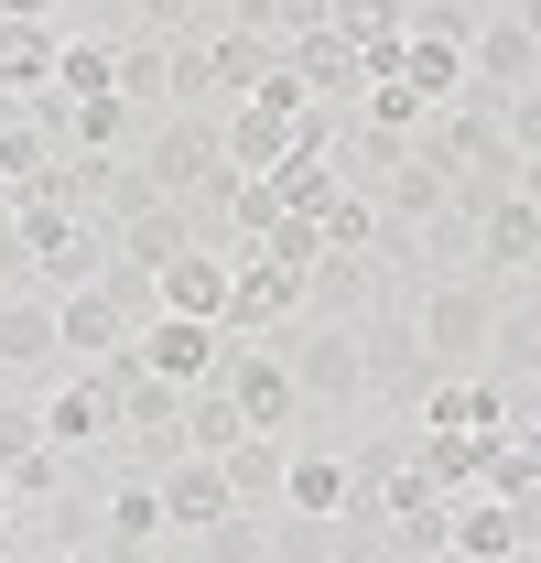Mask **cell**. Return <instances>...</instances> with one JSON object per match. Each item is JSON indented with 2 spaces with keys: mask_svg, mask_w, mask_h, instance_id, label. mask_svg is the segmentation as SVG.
<instances>
[{
  "mask_svg": "<svg viewBox=\"0 0 541 563\" xmlns=\"http://www.w3.org/2000/svg\"><path fill=\"white\" fill-rule=\"evenodd\" d=\"M55 87H66V98H120V87H109V44H76V33H66V55H55Z\"/></svg>",
  "mask_w": 541,
  "mask_h": 563,
  "instance_id": "29",
  "label": "cell"
},
{
  "mask_svg": "<svg viewBox=\"0 0 541 563\" xmlns=\"http://www.w3.org/2000/svg\"><path fill=\"white\" fill-rule=\"evenodd\" d=\"M0 531H11V488H0Z\"/></svg>",
  "mask_w": 541,
  "mask_h": 563,
  "instance_id": "37",
  "label": "cell"
},
{
  "mask_svg": "<svg viewBox=\"0 0 541 563\" xmlns=\"http://www.w3.org/2000/svg\"><path fill=\"white\" fill-rule=\"evenodd\" d=\"M314 141H336V120H325L292 76H261L250 98L217 109V152H228V174H281V163L314 152Z\"/></svg>",
  "mask_w": 541,
  "mask_h": 563,
  "instance_id": "1",
  "label": "cell"
},
{
  "mask_svg": "<svg viewBox=\"0 0 541 563\" xmlns=\"http://www.w3.org/2000/svg\"><path fill=\"white\" fill-rule=\"evenodd\" d=\"M520 22H531V44H541V0H520Z\"/></svg>",
  "mask_w": 541,
  "mask_h": 563,
  "instance_id": "35",
  "label": "cell"
},
{
  "mask_svg": "<svg viewBox=\"0 0 541 563\" xmlns=\"http://www.w3.org/2000/svg\"><path fill=\"white\" fill-rule=\"evenodd\" d=\"M55 563H131V553H120V542H98V531H87V542H66V553H55Z\"/></svg>",
  "mask_w": 541,
  "mask_h": 563,
  "instance_id": "33",
  "label": "cell"
},
{
  "mask_svg": "<svg viewBox=\"0 0 541 563\" xmlns=\"http://www.w3.org/2000/svg\"><path fill=\"white\" fill-rule=\"evenodd\" d=\"M411 336L433 368H487V336H498V292L487 282H433L411 303Z\"/></svg>",
  "mask_w": 541,
  "mask_h": 563,
  "instance_id": "2",
  "label": "cell"
},
{
  "mask_svg": "<svg viewBox=\"0 0 541 563\" xmlns=\"http://www.w3.org/2000/svg\"><path fill=\"white\" fill-rule=\"evenodd\" d=\"M281 509H303V520H357V466L325 455V444H292V466H281Z\"/></svg>",
  "mask_w": 541,
  "mask_h": 563,
  "instance_id": "13",
  "label": "cell"
},
{
  "mask_svg": "<svg viewBox=\"0 0 541 563\" xmlns=\"http://www.w3.org/2000/svg\"><path fill=\"white\" fill-rule=\"evenodd\" d=\"M22 455H44V401L11 379V390H0V488H11V466H22Z\"/></svg>",
  "mask_w": 541,
  "mask_h": 563,
  "instance_id": "27",
  "label": "cell"
},
{
  "mask_svg": "<svg viewBox=\"0 0 541 563\" xmlns=\"http://www.w3.org/2000/svg\"><path fill=\"white\" fill-rule=\"evenodd\" d=\"M206 66H217V98H250L261 76H281V44L261 22H206Z\"/></svg>",
  "mask_w": 541,
  "mask_h": 563,
  "instance_id": "17",
  "label": "cell"
},
{
  "mask_svg": "<svg viewBox=\"0 0 541 563\" xmlns=\"http://www.w3.org/2000/svg\"><path fill=\"white\" fill-rule=\"evenodd\" d=\"M281 357H292L303 412H314V401H325V412H336V401H368V325H325V314H314Z\"/></svg>",
  "mask_w": 541,
  "mask_h": 563,
  "instance_id": "4",
  "label": "cell"
},
{
  "mask_svg": "<svg viewBox=\"0 0 541 563\" xmlns=\"http://www.w3.org/2000/svg\"><path fill=\"white\" fill-rule=\"evenodd\" d=\"M109 250H120V272H163V261H185V250H196V207H185V196H152V207H131L120 217V228H109Z\"/></svg>",
  "mask_w": 541,
  "mask_h": 563,
  "instance_id": "11",
  "label": "cell"
},
{
  "mask_svg": "<svg viewBox=\"0 0 541 563\" xmlns=\"http://www.w3.org/2000/svg\"><path fill=\"white\" fill-rule=\"evenodd\" d=\"M390 76H401L422 109H455V98H466V44H444V33H422V22H411L401 55H390Z\"/></svg>",
  "mask_w": 541,
  "mask_h": 563,
  "instance_id": "16",
  "label": "cell"
},
{
  "mask_svg": "<svg viewBox=\"0 0 541 563\" xmlns=\"http://www.w3.org/2000/svg\"><path fill=\"white\" fill-rule=\"evenodd\" d=\"M109 87H120L131 109H152V120H163V98H174V44H152V33L109 44Z\"/></svg>",
  "mask_w": 541,
  "mask_h": 563,
  "instance_id": "24",
  "label": "cell"
},
{
  "mask_svg": "<svg viewBox=\"0 0 541 563\" xmlns=\"http://www.w3.org/2000/svg\"><path fill=\"white\" fill-rule=\"evenodd\" d=\"M55 336H66L76 368H98V357H120V347L141 336V314L109 292V282H87V292H55Z\"/></svg>",
  "mask_w": 541,
  "mask_h": 563,
  "instance_id": "9",
  "label": "cell"
},
{
  "mask_svg": "<svg viewBox=\"0 0 541 563\" xmlns=\"http://www.w3.org/2000/svg\"><path fill=\"white\" fill-rule=\"evenodd\" d=\"M55 55H66L55 22H0V98H44L55 87Z\"/></svg>",
  "mask_w": 541,
  "mask_h": 563,
  "instance_id": "22",
  "label": "cell"
},
{
  "mask_svg": "<svg viewBox=\"0 0 541 563\" xmlns=\"http://www.w3.org/2000/svg\"><path fill=\"white\" fill-rule=\"evenodd\" d=\"M131 163H141L152 196H196L228 152H217V120H206V109H163L152 131H131Z\"/></svg>",
  "mask_w": 541,
  "mask_h": 563,
  "instance_id": "3",
  "label": "cell"
},
{
  "mask_svg": "<svg viewBox=\"0 0 541 563\" xmlns=\"http://www.w3.org/2000/svg\"><path fill=\"white\" fill-rule=\"evenodd\" d=\"M98 542H120V553H152V542H174L163 531V488L152 477H109V498H98Z\"/></svg>",
  "mask_w": 541,
  "mask_h": 563,
  "instance_id": "18",
  "label": "cell"
},
{
  "mask_svg": "<svg viewBox=\"0 0 541 563\" xmlns=\"http://www.w3.org/2000/svg\"><path fill=\"white\" fill-rule=\"evenodd\" d=\"M0 563H55V553H11V542H0Z\"/></svg>",
  "mask_w": 541,
  "mask_h": 563,
  "instance_id": "36",
  "label": "cell"
},
{
  "mask_svg": "<svg viewBox=\"0 0 541 563\" xmlns=\"http://www.w3.org/2000/svg\"><path fill=\"white\" fill-rule=\"evenodd\" d=\"M281 76H292L325 120L368 98V66H357V44H346V33H303V44H281Z\"/></svg>",
  "mask_w": 541,
  "mask_h": 563,
  "instance_id": "10",
  "label": "cell"
},
{
  "mask_svg": "<svg viewBox=\"0 0 541 563\" xmlns=\"http://www.w3.org/2000/svg\"><path fill=\"white\" fill-rule=\"evenodd\" d=\"M476 261H487V282H541V207L531 196H487L476 207Z\"/></svg>",
  "mask_w": 541,
  "mask_h": 563,
  "instance_id": "12",
  "label": "cell"
},
{
  "mask_svg": "<svg viewBox=\"0 0 541 563\" xmlns=\"http://www.w3.org/2000/svg\"><path fill=\"white\" fill-rule=\"evenodd\" d=\"M141 33H152V44H196V33H206V0H141Z\"/></svg>",
  "mask_w": 541,
  "mask_h": 563,
  "instance_id": "30",
  "label": "cell"
},
{
  "mask_svg": "<svg viewBox=\"0 0 541 563\" xmlns=\"http://www.w3.org/2000/svg\"><path fill=\"white\" fill-rule=\"evenodd\" d=\"M368 250H325L314 272H303V314H325V325H368Z\"/></svg>",
  "mask_w": 541,
  "mask_h": 563,
  "instance_id": "19",
  "label": "cell"
},
{
  "mask_svg": "<svg viewBox=\"0 0 541 563\" xmlns=\"http://www.w3.org/2000/svg\"><path fill=\"white\" fill-rule=\"evenodd\" d=\"M152 314H196V325H217L228 314V250H185V261H163L152 272Z\"/></svg>",
  "mask_w": 541,
  "mask_h": 563,
  "instance_id": "15",
  "label": "cell"
},
{
  "mask_svg": "<svg viewBox=\"0 0 541 563\" xmlns=\"http://www.w3.org/2000/svg\"><path fill=\"white\" fill-rule=\"evenodd\" d=\"M422 563H466V553H422Z\"/></svg>",
  "mask_w": 541,
  "mask_h": 563,
  "instance_id": "38",
  "label": "cell"
},
{
  "mask_svg": "<svg viewBox=\"0 0 541 563\" xmlns=\"http://www.w3.org/2000/svg\"><path fill=\"white\" fill-rule=\"evenodd\" d=\"M509 196H531V207H541V163H520V185H509Z\"/></svg>",
  "mask_w": 541,
  "mask_h": 563,
  "instance_id": "34",
  "label": "cell"
},
{
  "mask_svg": "<svg viewBox=\"0 0 541 563\" xmlns=\"http://www.w3.org/2000/svg\"><path fill=\"white\" fill-rule=\"evenodd\" d=\"M379 174H390V185H379V228H390V217H401V228H433V217L455 207V185H444V174H433L422 152H401V163H379Z\"/></svg>",
  "mask_w": 541,
  "mask_h": 563,
  "instance_id": "23",
  "label": "cell"
},
{
  "mask_svg": "<svg viewBox=\"0 0 541 563\" xmlns=\"http://www.w3.org/2000/svg\"><path fill=\"white\" fill-rule=\"evenodd\" d=\"M261 553H270V520H261V509H228V520L206 531V563H261Z\"/></svg>",
  "mask_w": 541,
  "mask_h": 563,
  "instance_id": "28",
  "label": "cell"
},
{
  "mask_svg": "<svg viewBox=\"0 0 541 563\" xmlns=\"http://www.w3.org/2000/svg\"><path fill=\"white\" fill-rule=\"evenodd\" d=\"M466 76L487 87V98H520V87H541V44H531V22H520V11H509V22H476Z\"/></svg>",
  "mask_w": 541,
  "mask_h": 563,
  "instance_id": "14",
  "label": "cell"
},
{
  "mask_svg": "<svg viewBox=\"0 0 541 563\" xmlns=\"http://www.w3.org/2000/svg\"><path fill=\"white\" fill-rule=\"evenodd\" d=\"M325 11H336V0H270V44H303V33H325Z\"/></svg>",
  "mask_w": 541,
  "mask_h": 563,
  "instance_id": "32",
  "label": "cell"
},
{
  "mask_svg": "<svg viewBox=\"0 0 541 563\" xmlns=\"http://www.w3.org/2000/svg\"><path fill=\"white\" fill-rule=\"evenodd\" d=\"M152 488H163V531H174V542H206V531L239 509L217 455H163V466H152Z\"/></svg>",
  "mask_w": 541,
  "mask_h": 563,
  "instance_id": "7",
  "label": "cell"
},
{
  "mask_svg": "<svg viewBox=\"0 0 541 563\" xmlns=\"http://www.w3.org/2000/svg\"><path fill=\"white\" fill-rule=\"evenodd\" d=\"M217 11H228V0H206V22H217Z\"/></svg>",
  "mask_w": 541,
  "mask_h": 563,
  "instance_id": "40",
  "label": "cell"
},
{
  "mask_svg": "<svg viewBox=\"0 0 541 563\" xmlns=\"http://www.w3.org/2000/svg\"><path fill=\"white\" fill-rule=\"evenodd\" d=\"M217 466H228V498H239V509H281V466H292V444H281V433H250V444H239V455H217Z\"/></svg>",
  "mask_w": 541,
  "mask_h": 563,
  "instance_id": "25",
  "label": "cell"
},
{
  "mask_svg": "<svg viewBox=\"0 0 541 563\" xmlns=\"http://www.w3.org/2000/svg\"><path fill=\"white\" fill-rule=\"evenodd\" d=\"M44 357H66V336H55V292H0V368L22 379V368H44Z\"/></svg>",
  "mask_w": 541,
  "mask_h": 563,
  "instance_id": "20",
  "label": "cell"
},
{
  "mask_svg": "<svg viewBox=\"0 0 541 563\" xmlns=\"http://www.w3.org/2000/svg\"><path fill=\"white\" fill-rule=\"evenodd\" d=\"M239 444H250L239 401H228L217 379H196V390H185V455H239Z\"/></svg>",
  "mask_w": 541,
  "mask_h": 563,
  "instance_id": "26",
  "label": "cell"
},
{
  "mask_svg": "<svg viewBox=\"0 0 541 563\" xmlns=\"http://www.w3.org/2000/svg\"><path fill=\"white\" fill-rule=\"evenodd\" d=\"M217 390L239 401V422H250V433H292V422H303V390H292V357H281V347H239V336H228Z\"/></svg>",
  "mask_w": 541,
  "mask_h": 563,
  "instance_id": "5",
  "label": "cell"
},
{
  "mask_svg": "<svg viewBox=\"0 0 541 563\" xmlns=\"http://www.w3.org/2000/svg\"><path fill=\"white\" fill-rule=\"evenodd\" d=\"M0 207H11V174H0Z\"/></svg>",
  "mask_w": 541,
  "mask_h": 563,
  "instance_id": "39",
  "label": "cell"
},
{
  "mask_svg": "<svg viewBox=\"0 0 541 563\" xmlns=\"http://www.w3.org/2000/svg\"><path fill=\"white\" fill-rule=\"evenodd\" d=\"M131 357L152 368V379L196 390V379H217V357H228V325H196V314H152V325L131 336Z\"/></svg>",
  "mask_w": 541,
  "mask_h": 563,
  "instance_id": "8",
  "label": "cell"
},
{
  "mask_svg": "<svg viewBox=\"0 0 541 563\" xmlns=\"http://www.w3.org/2000/svg\"><path fill=\"white\" fill-rule=\"evenodd\" d=\"M325 33H346L368 76H390V55H401V33H411V0H336Z\"/></svg>",
  "mask_w": 541,
  "mask_h": 563,
  "instance_id": "21",
  "label": "cell"
},
{
  "mask_svg": "<svg viewBox=\"0 0 541 563\" xmlns=\"http://www.w3.org/2000/svg\"><path fill=\"white\" fill-rule=\"evenodd\" d=\"M498 131H509V152H520V163H541V87L498 98Z\"/></svg>",
  "mask_w": 541,
  "mask_h": 563,
  "instance_id": "31",
  "label": "cell"
},
{
  "mask_svg": "<svg viewBox=\"0 0 541 563\" xmlns=\"http://www.w3.org/2000/svg\"><path fill=\"white\" fill-rule=\"evenodd\" d=\"M292 314H303V272H281L270 250H228V314H217V325L250 347V336L292 325Z\"/></svg>",
  "mask_w": 541,
  "mask_h": 563,
  "instance_id": "6",
  "label": "cell"
}]
</instances>
